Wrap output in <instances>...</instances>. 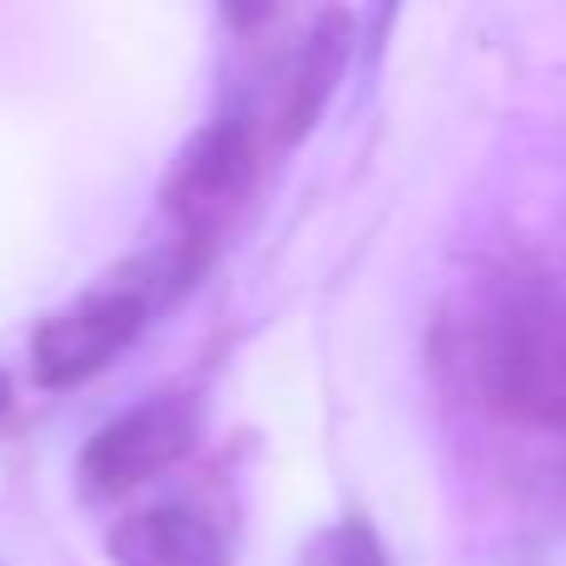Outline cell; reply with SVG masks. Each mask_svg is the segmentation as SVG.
<instances>
[{
	"mask_svg": "<svg viewBox=\"0 0 566 566\" xmlns=\"http://www.w3.org/2000/svg\"><path fill=\"white\" fill-rule=\"evenodd\" d=\"M10 412V382H6V373H0V418Z\"/></svg>",
	"mask_w": 566,
	"mask_h": 566,
	"instance_id": "obj_8",
	"label": "cell"
},
{
	"mask_svg": "<svg viewBox=\"0 0 566 566\" xmlns=\"http://www.w3.org/2000/svg\"><path fill=\"white\" fill-rule=\"evenodd\" d=\"M199 442V402L185 392H159V398L125 408L109 418L80 452V488L90 497H125V492L155 482L175 462H185Z\"/></svg>",
	"mask_w": 566,
	"mask_h": 566,
	"instance_id": "obj_4",
	"label": "cell"
},
{
	"mask_svg": "<svg viewBox=\"0 0 566 566\" xmlns=\"http://www.w3.org/2000/svg\"><path fill=\"white\" fill-rule=\"evenodd\" d=\"M458 368L497 418L566 428V283L527 279L488 298L462 323Z\"/></svg>",
	"mask_w": 566,
	"mask_h": 566,
	"instance_id": "obj_1",
	"label": "cell"
},
{
	"mask_svg": "<svg viewBox=\"0 0 566 566\" xmlns=\"http://www.w3.org/2000/svg\"><path fill=\"white\" fill-rule=\"evenodd\" d=\"M109 562L115 566H229V542L205 512L159 502L139 507L109 527Z\"/></svg>",
	"mask_w": 566,
	"mask_h": 566,
	"instance_id": "obj_6",
	"label": "cell"
},
{
	"mask_svg": "<svg viewBox=\"0 0 566 566\" xmlns=\"http://www.w3.org/2000/svg\"><path fill=\"white\" fill-rule=\"evenodd\" d=\"M348 50H353V15L348 10H318L308 25V35L298 40L293 50L289 70L279 80V95H274V135L279 145H298L318 115L328 109L333 90L343 80V65H348Z\"/></svg>",
	"mask_w": 566,
	"mask_h": 566,
	"instance_id": "obj_5",
	"label": "cell"
},
{
	"mask_svg": "<svg viewBox=\"0 0 566 566\" xmlns=\"http://www.w3.org/2000/svg\"><path fill=\"white\" fill-rule=\"evenodd\" d=\"M298 566H388V552L363 517H343L333 527L313 532Z\"/></svg>",
	"mask_w": 566,
	"mask_h": 566,
	"instance_id": "obj_7",
	"label": "cell"
},
{
	"mask_svg": "<svg viewBox=\"0 0 566 566\" xmlns=\"http://www.w3.org/2000/svg\"><path fill=\"white\" fill-rule=\"evenodd\" d=\"M254 179H259V129L244 109H224L185 145V155L175 159V175L165 185L175 244L205 264L214 254L219 234L249 205Z\"/></svg>",
	"mask_w": 566,
	"mask_h": 566,
	"instance_id": "obj_3",
	"label": "cell"
},
{
	"mask_svg": "<svg viewBox=\"0 0 566 566\" xmlns=\"http://www.w3.org/2000/svg\"><path fill=\"white\" fill-rule=\"evenodd\" d=\"M199 259L185 249H159L149 259H135L60 313H50L30 338V368L40 388H80L95 373H105L129 343L145 333L149 313L165 308L175 293H185L199 274Z\"/></svg>",
	"mask_w": 566,
	"mask_h": 566,
	"instance_id": "obj_2",
	"label": "cell"
}]
</instances>
